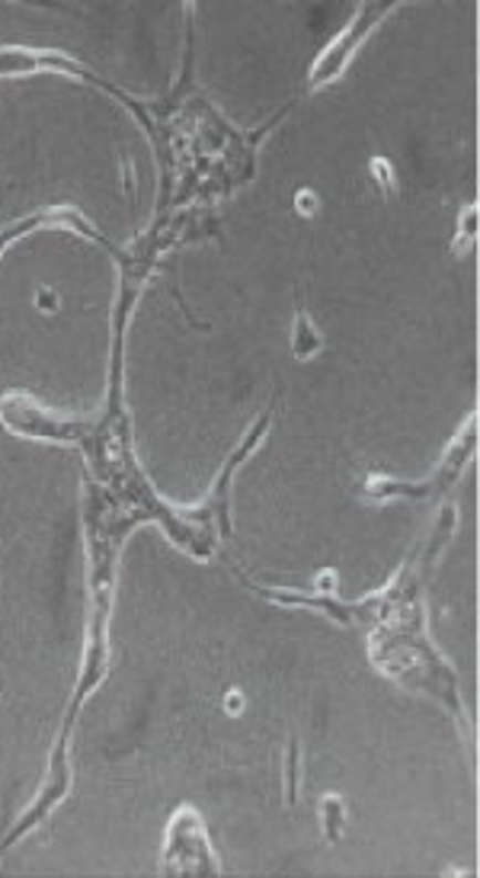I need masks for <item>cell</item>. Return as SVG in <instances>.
Segmentation results:
<instances>
[{
    "label": "cell",
    "mask_w": 480,
    "mask_h": 878,
    "mask_svg": "<svg viewBox=\"0 0 480 878\" xmlns=\"http://www.w3.org/2000/svg\"><path fill=\"white\" fill-rule=\"evenodd\" d=\"M388 10L390 7H378V3L362 7L359 13L349 20V27L340 32L331 45L321 52V59L314 61V68H311V81H314L317 87H324V84L336 81V78L349 68V61H353V55L359 52L362 42L368 39V32L375 30V27L388 17Z\"/></svg>",
    "instance_id": "6da1fadb"
},
{
    "label": "cell",
    "mask_w": 480,
    "mask_h": 878,
    "mask_svg": "<svg viewBox=\"0 0 480 878\" xmlns=\"http://www.w3.org/2000/svg\"><path fill=\"white\" fill-rule=\"evenodd\" d=\"M35 71H61V74H71V78H84V81H91V84H96V87H103V91L116 93L125 106H132L142 120H145V113H142V106L128 96V93H122L119 87H113L109 81H103L100 74H93L91 68H84L81 61H71L67 55H61V52H30V49H0V78H7V74H35Z\"/></svg>",
    "instance_id": "7a4b0ae2"
},
{
    "label": "cell",
    "mask_w": 480,
    "mask_h": 878,
    "mask_svg": "<svg viewBox=\"0 0 480 878\" xmlns=\"http://www.w3.org/2000/svg\"><path fill=\"white\" fill-rule=\"evenodd\" d=\"M0 417L3 424L17 433H27V436H39V440H55V443H77V436L84 433V426L71 417H61V414H49L42 407H35L30 397L23 394H7L0 401Z\"/></svg>",
    "instance_id": "3957f363"
},
{
    "label": "cell",
    "mask_w": 480,
    "mask_h": 878,
    "mask_svg": "<svg viewBox=\"0 0 480 878\" xmlns=\"http://www.w3.org/2000/svg\"><path fill=\"white\" fill-rule=\"evenodd\" d=\"M167 844H180L182 847V856H177V862L170 859L164 869L167 872H174V869H180V872H206V869H218L215 866V859H211V849H209V837H206V830L199 827V818H196V812H189V808H182L180 815L174 818V824H170V840Z\"/></svg>",
    "instance_id": "277c9868"
},
{
    "label": "cell",
    "mask_w": 480,
    "mask_h": 878,
    "mask_svg": "<svg viewBox=\"0 0 480 878\" xmlns=\"http://www.w3.org/2000/svg\"><path fill=\"white\" fill-rule=\"evenodd\" d=\"M292 350H295L299 360H311V357H317L324 350V337L314 328L311 314L301 311V308L295 314V328H292Z\"/></svg>",
    "instance_id": "5b68a950"
},
{
    "label": "cell",
    "mask_w": 480,
    "mask_h": 878,
    "mask_svg": "<svg viewBox=\"0 0 480 878\" xmlns=\"http://www.w3.org/2000/svg\"><path fill=\"white\" fill-rule=\"evenodd\" d=\"M324 827H327V837H336V830H340V798L336 795H331L327 802H324Z\"/></svg>",
    "instance_id": "8992f818"
},
{
    "label": "cell",
    "mask_w": 480,
    "mask_h": 878,
    "mask_svg": "<svg viewBox=\"0 0 480 878\" xmlns=\"http://www.w3.org/2000/svg\"><path fill=\"white\" fill-rule=\"evenodd\" d=\"M372 174L378 177V183H382V189H394L397 186V180H394V171H390L388 161H382V157H375L372 161Z\"/></svg>",
    "instance_id": "52a82bcc"
},
{
    "label": "cell",
    "mask_w": 480,
    "mask_h": 878,
    "mask_svg": "<svg viewBox=\"0 0 480 878\" xmlns=\"http://www.w3.org/2000/svg\"><path fill=\"white\" fill-rule=\"evenodd\" d=\"M299 213L301 215H311L314 213V206H317V199H314V193H299Z\"/></svg>",
    "instance_id": "ba28073f"
}]
</instances>
